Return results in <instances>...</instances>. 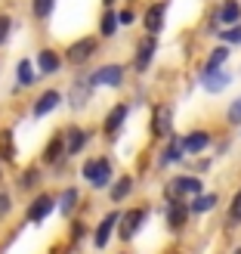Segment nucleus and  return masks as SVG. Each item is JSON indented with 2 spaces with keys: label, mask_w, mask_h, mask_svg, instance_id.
Returning <instances> with one entry per match:
<instances>
[{
  "label": "nucleus",
  "mask_w": 241,
  "mask_h": 254,
  "mask_svg": "<svg viewBox=\"0 0 241 254\" xmlns=\"http://www.w3.org/2000/svg\"><path fill=\"white\" fill-rule=\"evenodd\" d=\"M81 177L93 189H108L111 183H115V168H111V158H105V155L87 158L84 168H81Z\"/></svg>",
  "instance_id": "nucleus-1"
},
{
  "label": "nucleus",
  "mask_w": 241,
  "mask_h": 254,
  "mask_svg": "<svg viewBox=\"0 0 241 254\" xmlns=\"http://www.w3.org/2000/svg\"><path fill=\"white\" fill-rule=\"evenodd\" d=\"M204 192V183L198 180L195 174H180L173 177V180L167 183V189H164V195H167V201H183V198H195Z\"/></svg>",
  "instance_id": "nucleus-2"
},
{
  "label": "nucleus",
  "mask_w": 241,
  "mask_h": 254,
  "mask_svg": "<svg viewBox=\"0 0 241 254\" xmlns=\"http://www.w3.org/2000/svg\"><path fill=\"white\" fill-rule=\"evenodd\" d=\"M148 220V208L139 205V208H127L121 211V220H118V239L121 242H133V239L139 236V230H143V223Z\"/></svg>",
  "instance_id": "nucleus-3"
},
{
  "label": "nucleus",
  "mask_w": 241,
  "mask_h": 254,
  "mask_svg": "<svg viewBox=\"0 0 241 254\" xmlns=\"http://www.w3.org/2000/svg\"><path fill=\"white\" fill-rule=\"evenodd\" d=\"M96 50H99V41H96V37H81V41L68 44L65 62H71V65H87V62L96 56Z\"/></svg>",
  "instance_id": "nucleus-4"
},
{
  "label": "nucleus",
  "mask_w": 241,
  "mask_h": 254,
  "mask_svg": "<svg viewBox=\"0 0 241 254\" xmlns=\"http://www.w3.org/2000/svg\"><path fill=\"white\" fill-rule=\"evenodd\" d=\"M118 220H121V211H111V214H105L102 220L96 223V230H93V245H96V251H102V248H108V242L115 239V233H118Z\"/></svg>",
  "instance_id": "nucleus-5"
},
{
  "label": "nucleus",
  "mask_w": 241,
  "mask_h": 254,
  "mask_svg": "<svg viewBox=\"0 0 241 254\" xmlns=\"http://www.w3.org/2000/svg\"><path fill=\"white\" fill-rule=\"evenodd\" d=\"M53 211H56V198L49 192H37L34 201L28 205V211H25V220H28V223H44Z\"/></svg>",
  "instance_id": "nucleus-6"
},
{
  "label": "nucleus",
  "mask_w": 241,
  "mask_h": 254,
  "mask_svg": "<svg viewBox=\"0 0 241 254\" xmlns=\"http://www.w3.org/2000/svg\"><path fill=\"white\" fill-rule=\"evenodd\" d=\"M127 115H130V106H127V103L111 106V112H108L105 121H102V133H105V139H118L121 127L127 124Z\"/></svg>",
  "instance_id": "nucleus-7"
},
{
  "label": "nucleus",
  "mask_w": 241,
  "mask_h": 254,
  "mask_svg": "<svg viewBox=\"0 0 241 254\" xmlns=\"http://www.w3.org/2000/svg\"><path fill=\"white\" fill-rule=\"evenodd\" d=\"M93 87H121L124 84V65H99L93 74H90Z\"/></svg>",
  "instance_id": "nucleus-8"
},
{
  "label": "nucleus",
  "mask_w": 241,
  "mask_h": 254,
  "mask_svg": "<svg viewBox=\"0 0 241 254\" xmlns=\"http://www.w3.org/2000/svg\"><path fill=\"white\" fill-rule=\"evenodd\" d=\"M164 217H167L170 233H180L189 223V217H192V214H189V201H167V214H164Z\"/></svg>",
  "instance_id": "nucleus-9"
},
{
  "label": "nucleus",
  "mask_w": 241,
  "mask_h": 254,
  "mask_svg": "<svg viewBox=\"0 0 241 254\" xmlns=\"http://www.w3.org/2000/svg\"><path fill=\"white\" fill-rule=\"evenodd\" d=\"M170 130H173V109L170 106H158L155 115H151V133L158 139H164V136H170Z\"/></svg>",
  "instance_id": "nucleus-10"
},
{
  "label": "nucleus",
  "mask_w": 241,
  "mask_h": 254,
  "mask_svg": "<svg viewBox=\"0 0 241 254\" xmlns=\"http://www.w3.org/2000/svg\"><path fill=\"white\" fill-rule=\"evenodd\" d=\"M41 158H44V164H59L62 158H68L65 155V133H53V136H49V143L44 146Z\"/></svg>",
  "instance_id": "nucleus-11"
},
{
  "label": "nucleus",
  "mask_w": 241,
  "mask_h": 254,
  "mask_svg": "<svg viewBox=\"0 0 241 254\" xmlns=\"http://www.w3.org/2000/svg\"><path fill=\"white\" fill-rule=\"evenodd\" d=\"M180 146L186 155H198V152H204L210 146V133L207 130H189L183 139H180Z\"/></svg>",
  "instance_id": "nucleus-12"
},
{
  "label": "nucleus",
  "mask_w": 241,
  "mask_h": 254,
  "mask_svg": "<svg viewBox=\"0 0 241 254\" xmlns=\"http://www.w3.org/2000/svg\"><path fill=\"white\" fill-rule=\"evenodd\" d=\"M59 103H62V93L59 90H44L41 96H37V103H34V118L53 115V112L59 109Z\"/></svg>",
  "instance_id": "nucleus-13"
},
{
  "label": "nucleus",
  "mask_w": 241,
  "mask_h": 254,
  "mask_svg": "<svg viewBox=\"0 0 241 254\" xmlns=\"http://www.w3.org/2000/svg\"><path fill=\"white\" fill-rule=\"evenodd\" d=\"M155 47H158L155 34H148L145 41L139 44V50H136V62H133V68H136V71H145V68L151 65V56H155Z\"/></svg>",
  "instance_id": "nucleus-14"
},
{
  "label": "nucleus",
  "mask_w": 241,
  "mask_h": 254,
  "mask_svg": "<svg viewBox=\"0 0 241 254\" xmlns=\"http://www.w3.org/2000/svg\"><path fill=\"white\" fill-rule=\"evenodd\" d=\"M87 139H90V133H87L84 127H71V130H65V155H78V152H84Z\"/></svg>",
  "instance_id": "nucleus-15"
},
{
  "label": "nucleus",
  "mask_w": 241,
  "mask_h": 254,
  "mask_svg": "<svg viewBox=\"0 0 241 254\" xmlns=\"http://www.w3.org/2000/svg\"><path fill=\"white\" fill-rule=\"evenodd\" d=\"M90 93H93V81H90V78H81L78 84H71V93H68L71 109H81L87 99H90Z\"/></svg>",
  "instance_id": "nucleus-16"
},
{
  "label": "nucleus",
  "mask_w": 241,
  "mask_h": 254,
  "mask_svg": "<svg viewBox=\"0 0 241 254\" xmlns=\"http://www.w3.org/2000/svg\"><path fill=\"white\" fill-rule=\"evenodd\" d=\"M213 208H217V195H213V192H201L195 198H189V214H195V217L210 214Z\"/></svg>",
  "instance_id": "nucleus-17"
},
{
  "label": "nucleus",
  "mask_w": 241,
  "mask_h": 254,
  "mask_svg": "<svg viewBox=\"0 0 241 254\" xmlns=\"http://www.w3.org/2000/svg\"><path fill=\"white\" fill-rule=\"evenodd\" d=\"M37 68H41L44 74H56L59 68H62V56L56 53V50H41V53H37Z\"/></svg>",
  "instance_id": "nucleus-18"
},
{
  "label": "nucleus",
  "mask_w": 241,
  "mask_h": 254,
  "mask_svg": "<svg viewBox=\"0 0 241 254\" xmlns=\"http://www.w3.org/2000/svg\"><path fill=\"white\" fill-rule=\"evenodd\" d=\"M130 192H133V177H127V174L108 186V198L115 201V205H121L124 198H130Z\"/></svg>",
  "instance_id": "nucleus-19"
},
{
  "label": "nucleus",
  "mask_w": 241,
  "mask_h": 254,
  "mask_svg": "<svg viewBox=\"0 0 241 254\" xmlns=\"http://www.w3.org/2000/svg\"><path fill=\"white\" fill-rule=\"evenodd\" d=\"M217 19H220V25H238L241 22V3L238 0H226L217 9Z\"/></svg>",
  "instance_id": "nucleus-20"
},
{
  "label": "nucleus",
  "mask_w": 241,
  "mask_h": 254,
  "mask_svg": "<svg viewBox=\"0 0 241 254\" xmlns=\"http://www.w3.org/2000/svg\"><path fill=\"white\" fill-rule=\"evenodd\" d=\"M143 22H145V31H148V34H158V31L164 28V6H161V3L148 6L145 16H143Z\"/></svg>",
  "instance_id": "nucleus-21"
},
{
  "label": "nucleus",
  "mask_w": 241,
  "mask_h": 254,
  "mask_svg": "<svg viewBox=\"0 0 241 254\" xmlns=\"http://www.w3.org/2000/svg\"><path fill=\"white\" fill-rule=\"evenodd\" d=\"M78 201H81L78 189H74V186H68V189H62V195L56 198V208H59L62 214H65V217H71V214H74V205H78Z\"/></svg>",
  "instance_id": "nucleus-22"
},
{
  "label": "nucleus",
  "mask_w": 241,
  "mask_h": 254,
  "mask_svg": "<svg viewBox=\"0 0 241 254\" xmlns=\"http://www.w3.org/2000/svg\"><path fill=\"white\" fill-rule=\"evenodd\" d=\"M226 59H229V47L226 44H220L213 53L207 56V65H204V74H213V71H220L223 65H226Z\"/></svg>",
  "instance_id": "nucleus-23"
},
{
  "label": "nucleus",
  "mask_w": 241,
  "mask_h": 254,
  "mask_svg": "<svg viewBox=\"0 0 241 254\" xmlns=\"http://www.w3.org/2000/svg\"><path fill=\"white\" fill-rule=\"evenodd\" d=\"M183 146H180V136H170V146L161 152V164H176V161H183Z\"/></svg>",
  "instance_id": "nucleus-24"
},
{
  "label": "nucleus",
  "mask_w": 241,
  "mask_h": 254,
  "mask_svg": "<svg viewBox=\"0 0 241 254\" xmlns=\"http://www.w3.org/2000/svg\"><path fill=\"white\" fill-rule=\"evenodd\" d=\"M41 186V168H25L22 177H19V189H25V192H31V189Z\"/></svg>",
  "instance_id": "nucleus-25"
},
{
  "label": "nucleus",
  "mask_w": 241,
  "mask_h": 254,
  "mask_svg": "<svg viewBox=\"0 0 241 254\" xmlns=\"http://www.w3.org/2000/svg\"><path fill=\"white\" fill-rule=\"evenodd\" d=\"M16 84L19 87H31L34 84V68H31V59H22L16 65Z\"/></svg>",
  "instance_id": "nucleus-26"
},
{
  "label": "nucleus",
  "mask_w": 241,
  "mask_h": 254,
  "mask_svg": "<svg viewBox=\"0 0 241 254\" xmlns=\"http://www.w3.org/2000/svg\"><path fill=\"white\" fill-rule=\"evenodd\" d=\"M226 84H229V74H226V71H213V74H204V90H207V93H220Z\"/></svg>",
  "instance_id": "nucleus-27"
},
{
  "label": "nucleus",
  "mask_w": 241,
  "mask_h": 254,
  "mask_svg": "<svg viewBox=\"0 0 241 254\" xmlns=\"http://www.w3.org/2000/svg\"><path fill=\"white\" fill-rule=\"evenodd\" d=\"M220 44H226V47L241 44V22H238V25H229V28L220 31Z\"/></svg>",
  "instance_id": "nucleus-28"
},
{
  "label": "nucleus",
  "mask_w": 241,
  "mask_h": 254,
  "mask_svg": "<svg viewBox=\"0 0 241 254\" xmlns=\"http://www.w3.org/2000/svg\"><path fill=\"white\" fill-rule=\"evenodd\" d=\"M0 146H3V149H0V158H3V161H12V158H16V149H12V130H3V133H0Z\"/></svg>",
  "instance_id": "nucleus-29"
},
{
  "label": "nucleus",
  "mask_w": 241,
  "mask_h": 254,
  "mask_svg": "<svg viewBox=\"0 0 241 254\" xmlns=\"http://www.w3.org/2000/svg\"><path fill=\"white\" fill-rule=\"evenodd\" d=\"M226 220H229V226H238V223H241V189L232 195V205H229V214H226Z\"/></svg>",
  "instance_id": "nucleus-30"
},
{
  "label": "nucleus",
  "mask_w": 241,
  "mask_h": 254,
  "mask_svg": "<svg viewBox=\"0 0 241 254\" xmlns=\"http://www.w3.org/2000/svg\"><path fill=\"white\" fill-rule=\"evenodd\" d=\"M115 28H118V16H115V9H105V16H102V34L111 37V34H115Z\"/></svg>",
  "instance_id": "nucleus-31"
},
{
  "label": "nucleus",
  "mask_w": 241,
  "mask_h": 254,
  "mask_svg": "<svg viewBox=\"0 0 241 254\" xmlns=\"http://www.w3.org/2000/svg\"><path fill=\"white\" fill-rule=\"evenodd\" d=\"M31 9H34V16H37V19H47L49 12H53V0H34Z\"/></svg>",
  "instance_id": "nucleus-32"
},
{
  "label": "nucleus",
  "mask_w": 241,
  "mask_h": 254,
  "mask_svg": "<svg viewBox=\"0 0 241 254\" xmlns=\"http://www.w3.org/2000/svg\"><path fill=\"white\" fill-rule=\"evenodd\" d=\"M226 118H229V124H241V96H238L235 103L229 106V112H226Z\"/></svg>",
  "instance_id": "nucleus-33"
},
{
  "label": "nucleus",
  "mask_w": 241,
  "mask_h": 254,
  "mask_svg": "<svg viewBox=\"0 0 241 254\" xmlns=\"http://www.w3.org/2000/svg\"><path fill=\"white\" fill-rule=\"evenodd\" d=\"M9 28H12V22H9V16H3V12H0V47L6 44V37H9Z\"/></svg>",
  "instance_id": "nucleus-34"
},
{
  "label": "nucleus",
  "mask_w": 241,
  "mask_h": 254,
  "mask_svg": "<svg viewBox=\"0 0 241 254\" xmlns=\"http://www.w3.org/2000/svg\"><path fill=\"white\" fill-rule=\"evenodd\" d=\"M84 233H87V226H84L81 220H74V223H71V245H78L81 239H84Z\"/></svg>",
  "instance_id": "nucleus-35"
},
{
  "label": "nucleus",
  "mask_w": 241,
  "mask_h": 254,
  "mask_svg": "<svg viewBox=\"0 0 241 254\" xmlns=\"http://www.w3.org/2000/svg\"><path fill=\"white\" fill-rule=\"evenodd\" d=\"M9 205H12L9 195H6V192H0V217H6V214H9Z\"/></svg>",
  "instance_id": "nucleus-36"
},
{
  "label": "nucleus",
  "mask_w": 241,
  "mask_h": 254,
  "mask_svg": "<svg viewBox=\"0 0 241 254\" xmlns=\"http://www.w3.org/2000/svg\"><path fill=\"white\" fill-rule=\"evenodd\" d=\"M133 19H136V16H133V12H130V9H124V12H121V16H118V22H121V25H130Z\"/></svg>",
  "instance_id": "nucleus-37"
},
{
  "label": "nucleus",
  "mask_w": 241,
  "mask_h": 254,
  "mask_svg": "<svg viewBox=\"0 0 241 254\" xmlns=\"http://www.w3.org/2000/svg\"><path fill=\"white\" fill-rule=\"evenodd\" d=\"M0 177H3V158H0Z\"/></svg>",
  "instance_id": "nucleus-38"
},
{
  "label": "nucleus",
  "mask_w": 241,
  "mask_h": 254,
  "mask_svg": "<svg viewBox=\"0 0 241 254\" xmlns=\"http://www.w3.org/2000/svg\"><path fill=\"white\" fill-rule=\"evenodd\" d=\"M111 3H115V0H105V6H111Z\"/></svg>",
  "instance_id": "nucleus-39"
},
{
  "label": "nucleus",
  "mask_w": 241,
  "mask_h": 254,
  "mask_svg": "<svg viewBox=\"0 0 241 254\" xmlns=\"http://www.w3.org/2000/svg\"><path fill=\"white\" fill-rule=\"evenodd\" d=\"M232 254H241V248H235V251H232Z\"/></svg>",
  "instance_id": "nucleus-40"
},
{
  "label": "nucleus",
  "mask_w": 241,
  "mask_h": 254,
  "mask_svg": "<svg viewBox=\"0 0 241 254\" xmlns=\"http://www.w3.org/2000/svg\"><path fill=\"white\" fill-rule=\"evenodd\" d=\"M173 254H183V251H173Z\"/></svg>",
  "instance_id": "nucleus-41"
},
{
  "label": "nucleus",
  "mask_w": 241,
  "mask_h": 254,
  "mask_svg": "<svg viewBox=\"0 0 241 254\" xmlns=\"http://www.w3.org/2000/svg\"><path fill=\"white\" fill-rule=\"evenodd\" d=\"M121 254H130V251H121Z\"/></svg>",
  "instance_id": "nucleus-42"
}]
</instances>
